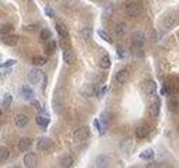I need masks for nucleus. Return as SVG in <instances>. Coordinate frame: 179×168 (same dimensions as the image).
Wrapping results in <instances>:
<instances>
[{
  "mask_svg": "<svg viewBox=\"0 0 179 168\" xmlns=\"http://www.w3.org/2000/svg\"><path fill=\"white\" fill-rule=\"evenodd\" d=\"M28 78H30V82L34 85H39L45 81V75L39 68H33V69L28 72Z\"/></svg>",
  "mask_w": 179,
  "mask_h": 168,
  "instance_id": "obj_1",
  "label": "nucleus"
},
{
  "mask_svg": "<svg viewBox=\"0 0 179 168\" xmlns=\"http://www.w3.org/2000/svg\"><path fill=\"white\" fill-rule=\"evenodd\" d=\"M51 146H52V140L49 137H47V136H43V137H39L37 140V148H38V151H47L51 148Z\"/></svg>",
  "mask_w": 179,
  "mask_h": 168,
  "instance_id": "obj_2",
  "label": "nucleus"
},
{
  "mask_svg": "<svg viewBox=\"0 0 179 168\" xmlns=\"http://www.w3.org/2000/svg\"><path fill=\"white\" fill-rule=\"evenodd\" d=\"M88 137H89V127H86V126L76 128L75 133H73V140L75 141H82Z\"/></svg>",
  "mask_w": 179,
  "mask_h": 168,
  "instance_id": "obj_3",
  "label": "nucleus"
},
{
  "mask_svg": "<svg viewBox=\"0 0 179 168\" xmlns=\"http://www.w3.org/2000/svg\"><path fill=\"white\" fill-rule=\"evenodd\" d=\"M133 44L137 47V48H141L145 44V34L141 33V31H135L133 34Z\"/></svg>",
  "mask_w": 179,
  "mask_h": 168,
  "instance_id": "obj_4",
  "label": "nucleus"
},
{
  "mask_svg": "<svg viewBox=\"0 0 179 168\" xmlns=\"http://www.w3.org/2000/svg\"><path fill=\"white\" fill-rule=\"evenodd\" d=\"M110 162H112V160H110V157L106 156V154H99V156L96 157V167H99V168L110 167Z\"/></svg>",
  "mask_w": 179,
  "mask_h": 168,
  "instance_id": "obj_5",
  "label": "nucleus"
},
{
  "mask_svg": "<svg viewBox=\"0 0 179 168\" xmlns=\"http://www.w3.org/2000/svg\"><path fill=\"white\" fill-rule=\"evenodd\" d=\"M37 162H38L37 156H35V154H33V153H27L24 156V158H23V164H24V167H28V168L35 167Z\"/></svg>",
  "mask_w": 179,
  "mask_h": 168,
  "instance_id": "obj_6",
  "label": "nucleus"
},
{
  "mask_svg": "<svg viewBox=\"0 0 179 168\" xmlns=\"http://www.w3.org/2000/svg\"><path fill=\"white\" fill-rule=\"evenodd\" d=\"M126 12L127 14H130L131 17H137V16H140L141 13V6L138 3H128L126 6Z\"/></svg>",
  "mask_w": 179,
  "mask_h": 168,
  "instance_id": "obj_7",
  "label": "nucleus"
},
{
  "mask_svg": "<svg viewBox=\"0 0 179 168\" xmlns=\"http://www.w3.org/2000/svg\"><path fill=\"white\" fill-rule=\"evenodd\" d=\"M28 122H30V119H28V116L24 113H18L14 116V124L17 126V127H25V126L28 124Z\"/></svg>",
  "mask_w": 179,
  "mask_h": 168,
  "instance_id": "obj_8",
  "label": "nucleus"
},
{
  "mask_svg": "<svg viewBox=\"0 0 179 168\" xmlns=\"http://www.w3.org/2000/svg\"><path fill=\"white\" fill-rule=\"evenodd\" d=\"M120 148L123 150V153L126 154H131L134 151V143L131 138H124V140L120 143Z\"/></svg>",
  "mask_w": 179,
  "mask_h": 168,
  "instance_id": "obj_9",
  "label": "nucleus"
},
{
  "mask_svg": "<svg viewBox=\"0 0 179 168\" xmlns=\"http://www.w3.org/2000/svg\"><path fill=\"white\" fill-rule=\"evenodd\" d=\"M149 134V127L147 124H140L135 128V136L137 138H147Z\"/></svg>",
  "mask_w": 179,
  "mask_h": 168,
  "instance_id": "obj_10",
  "label": "nucleus"
},
{
  "mask_svg": "<svg viewBox=\"0 0 179 168\" xmlns=\"http://www.w3.org/2000/svg\"><path fill=\"white\" fill-rule=\"evenodd\" d=\"M62 58H64V62L67 65H72L75 62V55H73V51H71L69 48H65L64 52H62Z\"/></svg>",
  "mask_w": 179,
  "mask_h": 168,
  "instance_id": "obj_11",
  "label": "nucleus"
},
{
  "mask_svg": "<svg viewBox=\"0 0 179 168\" xmlns=\"http://www.w3.org/2000/svg\"><path fill=\"white\" fill-rule=\"evenodd\" d=\"M34 91H33V88H30L28 85H24L21 88V96H23V99L24 100H33V98H34Z\"/></svg>",
  "mask_w": 179,
  "mask_h": 168,
  "instance_id": "obj_12",
  "label": "nucleus"
},
{
  "mask_svg": "<svg viewBox=\"0 0 179 168\" xmlns=\"http://www.w3.org/2000/svg\"><path fill=\"white\" fill-rule=\"evenodd\" d=\"M116 81H117L120 85H124L128 81V71L127 69H120L116 73Z\"/></svg>",
  "mask_w": 179,
  "mask_h": 168,
  "instance_id": "obj_13",
  "label": "nucleus"
},
{
  "mask_svg": "<svg viewBox=\"0 0 179 168\" xmlns=\"http://www.w3.org/2000/svg\"><path fill=\"white\" fill-rule=\"evenodd\" d=\"M31 144H33V141H31L30 137H23L21 140L18 141V150L20 151H28L30 150Z\"/></svg>",
  "mask_w": 179,
  "mask_h": 168,
  "instance_id": "obj_14",
  "label": "nucleus"
},
{
  "mask_svg": "<svg viewBox=\"0 0 179 168\" xmlns=\"http://www.w3.org/2000/svg\"><path fill=\"white\" fill-rule=\"evenodd\" d=\"M144 91H145L147 93H149V95H154L155 91H157V83L152 79H147L145 82H144Z\"/></svg>",
  "mask_w": 179,
  "mask_h": 168,
  "instance_id": "obj_15",
  "label": "nucleus"
},
{
  "mask_svg": "<svg viewBox=\"0 0 179 168\" xmlns=\"http://www.w3.org/2000/svg\"><path fill=\"white\" fill-rule=\"evenodd\" d=\"M55 28H57V33L59 34V37H62V38H68V28L67 26L64 24V23H57L55 24Z\"/></svg>",
  "mask_w": 179,
  "mask_h": 168,
  "instance_id": "obj_16",
  "label": "nucleus"
},
{
  "mask_svg": "<svg viewBox=\"0 0 179 168\" xmlns=\"http://www.w3.org/2000/svg\"><path fill=\"white\" fill-rule=\"evenodd\" d=\"M2 41H3V44H6V45H16L17 44V37L16 35H4V34H2Z\"/></svg>",
  "mask_w": 179,
  "mask_h": 168,
  "instance_id": "obj_17",
  "label": "nucleus"
},
{
  "mask_svg": "<svg viewBox=\"0 0 179 168\" xmlns=\"http://www.w3.org/2000/svg\"><path fill=\"white\" fill-rule=\"evenodd\" d=\"M35 122H37V124H38L39 127H47V126L49 124L48 116H47V114H44V113L38 114V116L35 117Z\"/></svg>",
  "mask_w": 179,
  "mask_h": 168,
  "instance_id": "obj_18",
  "label": "nucleus"
},
{
  "mask_svg": "<svg viewBox=\"0 0 179 168\" xmlns=\"http://www.w3.org/2000/svg\"><path fill=\"white\" fill-rule=\"evenodd\" d=\"M114 31L118 37H124L127 34V24L126 23H118V24H116Z\"/></svg>",
  "mask_w": 179,
  "mask_h": 168,
  "instance_id": "obj_19",
  "label": "nucleus"
},
{
  "mask_svg": "<svg viewBox=\"0 0 179 168\" xmlns=\"http://www.w3.org/2000/svg\"><path fill=\"white\" fill-rule=\"evenodd\" d=\"M159 107H161V100H159V98H158V96H155L154 105L151 106V113H152V116L157 117L158 114H159Z\"/></svg>",
  "mask_w": 179,
  "mask_h": 168,
  "instance_id": "obj_20",
  "label": "nucleus"
},
{
  "mask_svg": "<svg viewBox=\"0 0 179 168\" xmlns=\"http://www.w3.org/2000/svg\"><path fill=\"white\" fill-rule=\"evenodd\" d=\"M59 164H61V167H64V168H69L73 165V158L71 156H64L61 158V161H59Z\"/></svg>",
  "mask_w": 179,
  "mask_h": 168,
  "instance_id": "obj_21",
  "label": "nucleus"
},
{
  "mask_svg": "<svg viewBox=\"0 0 179 168\" xmlns=\"http://www.w3.org/2000/svg\"><path fill=\"white\" fill-rule=\"evenodd\" d=\"M176 23V18L173 17V16H168V17L164 18V27L167 28V30H171V28L175 26Z\"/></svg>",
  "mask_w": 179,
  "mask_h": 168,
  "instance_id": "obj_22",
  "label": "nucleus"
},
{
  "mask_svg": "<svg viewBox=\"0 0 179 168\" xmlns=\"http://www.w3.org/2000/svg\"><path fill=\"white\" fill-rule=\"evenodd\" d=\"M110 57L109 55H103L100 58V61H99V67L102 68V69H109L110 68Z\"/></svg>",
  "mask_w": 179,
  "mask_h": 168,
  "instance_id": "obj_23",
  "label": "nucleus"
},
{
  "mask_svg": "<svg viewBox=\"0 0 179 168\" xmlns=\"http://www.w3.org/2000/svg\"><path fill=\"white\" fill-rule=\"evenodd\" d=\"M11 102H13V96L10 95V93H4V95H3V99H2V107H3V109H7V107H10Z\"/></svg>",
  "mask_w": 179,
  "mask_h": 168,
  "instance_id": "obj_24",
  "label": "nucleus"
},
{
  "mask_svg": "<svg viewBox=\"0 0 179 168\" xmlns=\"http://www.w3.org/2000/svg\"><path fill=\"white\" fill-rule=\"evenodd\" d=\"M154 156H155L154 150H152V148H147V150H144L143 153L140 154V158L141 160H147V161H148V160L154 158Z\"/></svg>",
  "mask_w": 179,
  "mask_h": 168,
  "instance_id": "obj_25",
  "label": "nucleus"
},
{
  "mask_svg": "<svg viewBox=\"0 0 179 168\" xmlns=\"http://www.w3.org/2000/svg\"><path fill=\"white\" fill-rule=\"evenodd\" d=\"M168 109H169L172 113H176V112L179 110V103H178V100H176V99H173V98L169 99V100H168Z\"/></svg>",
  "mask_w": 179,
  "mask_h": 168,
  "instance_id": "obj_26",
  "label": "nucleus"
},
{
  "mask_svg": "<svg viewBox=\"0 0 179 168\" xmlns=\"http://www.w3.org/2000/svg\"><path fill=\"white\" fill-rule=\"evenodd\" d=\"M80 37H82V40L85 41H90L92 40V30L89 27H85L80 30Z\"/></svg>",
  "mask_w": 179,
  "mask_h": 168,
  "instance_id": "obj_27",
  "label": "nucleus"
},
{
  "mask_svg": "<svg viewBox=\"0 0 179 168\" xmlns=\"http://www.w3.org/2000/svg\"><path fill=\"white\" fill-rule=\"evenodd\" d=\"M39 38H41L43 41H49V40H52V38H51V31L47 30V28H44V30L39 33Z\"/></svg>",
  "mask_w": 179,
  "mask_h": 168,
  "instance_id": "obj_28",
  "label": "nucleus"
},
{
  "mask_svg": "<svg viewBox=\"0 0 179 168\" xmlns=\"http://www.w3.org/2000/svg\"><path fill=\"white\" fill-rule=\"evenodd\" d=\"M9 157H10L9 148H6V147H2V148H0V160H2V161H6Z\"/></svg>",
  "mask_w": 179,
  "mask_h": 168,
  "instance_id": "obj_29",
  "label": "nucleus"
},
{
  "mask_svg": "<svg viewBox=\"0 0 179 168\" xmlns=\"http://www.w3.org/2000/svg\"><path fill=\"white\" fill-rule=\"evenodd\" d=\"M45 58H43V57H35V58H33V64L34 65H45Z\"/></svg>",
  "mask_w": 179,
  "mask_h": 168,
  "instance_id": "obj_30",
  "label": "nucleus"
},
{
  "mask_svg": "<svg viewBox=\"0 0 179 168\" xmlns=\"http://www.w3.org/2000/svg\"><path fill=\"white\" fill-rule=\"evenodd\" d=\"M97 34H99V37H100V38H103L104 41H107V43H112V38H110V35L107 33H104V31H97Z\"/></svg>",
  "mask_w": 179,
  "mask_h": 168,
  "instance_id": "obj_31",
  "label": "nucleus"
},
{
  "mask_svg": "<svg viewBox=\"0 0 179 168\" xmlns=\"http://www.w3.org/2000/svg\"><path fill=\"white\" fill-rule=\"evenodd\" d=\"M54 51H55V43L52 40H49V43L47 44V52H48V54H52Z\"/></svg>",
  "mask_w": 179,
  "mask_h": 168,
  "instance_id": "obj_32",
  "label": "nucleus"
},
{
  "mask_svg": "<svg viewBox=\"0 0 179 168\" xmlns=\"http://www.w3.org/2000/svg\"><path fill=\"white\" fill-rule=\"evenodd\" d=\"M44 12H45V14L48 16V17H54V16H55L54 9H52V7H49V6H47L45 9H44Z\"/></svg>",
  "mask_w": 179,
  "mask_h": 168,
  "instance_id": "obj_33",
  "label": "nucleus"
},
{
  "mask_svg": "<svg viewBox=\"0 0 179 168\" xmlns=\"http://www.w3.org/2000/svg\"><path fill=\"white\" fill-rule=\"evenodd\" d=\"M16 61L14 59H7V61H4L3 64H2V68H6V67H11V65H14Z\"/></svg>",
  "mask_w": 179,
  "mask_h": 168,
  "instance_id": "obj_34",
  "label": "nucleus"
},
{
  "mask_svg": "<svg viewBox=\"0 0 179 168\" xmlns=\"http://www.w3.org/2000/svg\"><path fill=\"white\" fill-rule=\"evenodd\" d=\"M94 127H96L97 128V130H99V132H100V134H103V132H104V130H103V127H102V126H100V123H99V120H94Z\"/></svg>",
  "mask_w": 179,
  "mask_h": 168,
  "instance_id": "obj_35",
  "label": "nucleus"
},
{
  "mask_svg": "<svg viewBox=\"0 0 179 168\" xmlns=\"http://www.w3.org/2000/svg\"><path fill=\"white\" fill-rule=\"evenodd\" d=\"M117 55L120 57V58H124L126 57V52H124V49H123L122 47H117Z\"/></svg>",
  "mask_w": 179,
  "mask_h": 168,
  "instance_id": "obj_36",
  "label": "nucleus"
},
{
  "mask_svg": "<svg viewBox=\"0 0 179 168\" xmlns=\"http://www.w3.org/2000/svg\"><path fill=\"white\" fill-rule=\"evenodd\" d=\"M31 106H33L34 109H37V110H41V105H39L38 100H31Z\"/></svg>",
  "mask_w": 179,
  "mask_h": 168,
  "instance_id": "obj_37",
  "label": "nucleus"
},
{
  "mask_svg": "<svg viewBox=\"0 0 179 168\" xmlns=\"http://www.w3.org/2000/svg\"><path fill=\"white\" fill-rule=\"evenodd\" d=\"M106 91H107V88H106V86H104V88H103V89H102V96H103V95H104V92H106Z\"/></svg>",
  "mask_w": 179,
  "mask_h": 168,
  "instance_id": "obj_38",
  "label": "nucleus"
}]
</instances>
